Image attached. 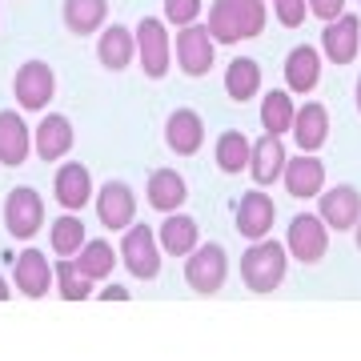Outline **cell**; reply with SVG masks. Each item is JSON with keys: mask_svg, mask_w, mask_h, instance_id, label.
<instances>
[{"mask_svg": "<svg viewBox=\"0 0 361 361\" xmlns=\"http://www.w3.org/2000/svg\"><path fill=\"white\" fill-rule=\"evenodd\" d=\"M285 269H289V249L269 241V237L253 241L245 249V257H241V281L253 293H273L285 281Z\"/></svg>", "mask_w": 361, "mask_h": 361, "instance_id": "obj_1", "label": "cell"}, {"mask_svg": "<svg viewBox=\"0 0 361 361\" xmlns=\"http://www.w3.org/2000/svg\"><path fill=\"white\" fill-rule=\"evenodd\" d=\"M161 241H157V233L149 225H129L125 229V241H121V261H125V269L137 277V281H153L157 273H161Z\"/></svg>", "mask_w": 361, "mask_h": 361, "instance_id": "obj_2", "label": "cell"}, {"mask_svg": "<svg viewBox=\"0 0 361 361\" xmlns=\"http://www.w3.org/2000/svg\"><path fill=\"white\" fill-rule=\"evenodd\" d=\"M169 20H157V16H145L137 20V61H141L145 77L161 80L173 65V40H169Z\"/></svg>", "mask_w": 361, "mask_h": 361, "instance_id": "obj_3", "label": "cell"}, {"mask_svg": "<svg viewBox=\"0 0 361 361\" xmlns=\"http://www.w3.org/2000/svg\"><path fill=\"white\" fill-rule=\"evenodd\" d=\"M229 277V257H225V249L217 241H209V245H197L185 261V281L193 293H217L221 285Z\"/></svg>", "mask_w": 361, "mask_h": 361, "instance_id": "obj_4", "label": "cell"}, {"mask_svg": "<svg viewBox=\"0 0 361 361\" xmlns=\"http://www.w3.org/2000/svg\"><path fill=\"white\" fill-rule=\"evenodd\" d=\"M40 225H44V201H40L37 189H13V193L4 197V229L13 233L16 241H28V237H37Z\"/></svg>", "mask_w": 361, "mask_h": 361, "instance_id": "obj_5", "label": "cell"}, {"mask_svg": "<svg viewBox=\"0 0 361 361\" xmlns=\"http://www.w3.org/2000/svg\"><path fill=\"white\" fill-rule=\"evenodd\" d=\"M217 61V40L209 25H185L177 32V65L185 77H205Z\"/></svg>", "mask_w": 361, "mask_h": 361, "instance_id": "obj_6", "label": "cell"}, {"mask_svg": "<svg viewBox=\"0 0 361 361\" xmlns=\"http://www.w3.org/2000/svg\"><path fill=\"white\" fill-rule=\"evenodd\" d=\"M13 92H16V104H20V109L40 113V109L56 97V73H52L44 61H25L13 77Z\"/></svg>", "mask_w": 361, "mask_h": 361, "instance_id": "obj_7", "label": "cell"}, {"mask_svg": "<svg viewBox=\"0 0 361 361\" xmlns=\"http://www.w3.org/2000/svg\"><path fill=\"white\" fill-rule=\"evenodd\" d=\"M285 249L293 253L301 265H317L329 249V225L313 213H301V217L289 221V237H285Z\"/></svg>", "mask_w": 361, "mask_h": 361, "instance_id": "obj_8", "label": "cell"}, {"mask_svg": "<svg viewBox=\"0 0 361 361\" xmlns=\"http://www.w3.org/2000/svg\"><path fill=\"white\" fill-rule=\"evenodd\" d=\"M97 217L104 229H129L137 221V193H133L125 180H109L97 193Z\"/></svg>", "mask_w": 361, "mask_h": 361, "instance_id": "obj_9", "label": "cell"}, {"mask_svg": "<svg viewBox=\"0 0 361 361\" xmlns=\"http://www.w3.org/2000/svg\"><path fill=\"white\" fill-rule=\"evenodd\" d=\"M273 221H277V205H273L269 193L249 189V193L237 201V233H241L245 241H261V237H269Z\"/></svg>", "mask_w": 361, "mask_h": 361, "instance_id": "obj_10", "label": "cell"}, {"mask_svg": "<svg viewBox=\"0 0 361 361\" xmlns=\"http://www.w3.org/2000/svg\"><path fill=\"white\" fill-rule=\"evenodd\" d=\"M317 217H322L334 233L357 229V221H361V193L353 189V185H337V189L322 193V201H317Z\"/></svg>", "mask_w": 361, "mask_h": 361, "instance_id": "obj_11", "label": "cell"}, {"mask_svg": "<svg viewBox=\"0 0 361 361\" xmlns=\"http://www.w3.org/2000/svg\"><path fill=\"white\" fill-rule=\"evenodd\" d=\"M322 49L334 65H353L361 49V20L353 13H341L337 20H329L322 32Z\"/></svg>", "mask_w": 361, "mask_h": 361, "instance_id": "obj_12", "label": "cell"}, {"mask_svg": "<svg viewBox=\"0 0 361 361\" xmlns=\"http://www.w3.org/2000/svg\"><path fill=\"white\" fill-rule=\"evenodd\" d=\"M52 197H56V205H65L68 213H77L92 201V177L89 169L80 165V161H68V165L56 169V177H52Z\"/></svg>", "mask_w": 361, "mask_h": 361, "instance_id": "obj_13", "label": "cell"}, {"mask_svg": "<svg viewBox=\"0 0 361 361\" xmlns=\"http://www.w3.org/2000/svg\"><path fill=\"white\" fill-rule=\"evenodd\" d=\"M165 145L177 157H193L205 145V121L193 109H173L165 121Z\"/></svg>", "mask_w": 361, "mask_h": 361, "instance_id": "obj_14", "label": "cell"}, {"mask_svg": "<svg viewBox=\"0 0 361 361\" xmlns=\"http://www.w3.org/2000/svg\"><path fill=\"white\" fill-rule=\"evenodd\" d=\"M281 185L289 189V197L297 201H310V197H322V185H325V165L317 161L313 153H301L293 157L281 173Z\"/></svg>", "mask_w": 361, "mask_h": 361, "instance_id": "obj_15", "label": "cell"}, {"mask_svg": "<svg viewBox=\"0 0 361 361\" xmlns=\"http://www.w3.org/2000/svg\"><path fill=\"white\" fill-rule=\"evenodd\" d=\"M32 153L40 161H61L65 153H73V121L61 113H49L32 133Z\"/></svg>", "mask_w": 361, "mask_h": 361, "instance_id": "obj_16", "label": "cell"}, {"mask_svg": "<svg viewBox=\"0 0 361 361\" xmlns=\"http://www.w3.org/2000/svg\"><path fill=\"white\" fill-rule=\"evenodd\" d=\"M293 141L301 153H317L329 141V109L317 101H305L293 116Z\"/></svg>", "mask_w": 361, "mask_h": 361, "instance_id": "obj_17", "label": "cell"}, {"mask_svg": "<svg viewBox=\"0 0 361 361\" xmlns=\"http://www.w3.org/2000/svg\"><path fill=\"white\" fill-rule=\"evenodd\" d=\"M97 56L109 73H125V68L137 61V32H129L125 25H109L101 28V40H97Z\"/></svg>", "mask_w": 361, "mask_h": 361, "instance_id": "obj_18", "label": "cell"}, {"mask_svg": "<svg viewBox=\"0 0 361 361\" xmlns=\"http://www.w3.org/2000/svg\"><path fill=\"white\" fill-rule=\"evenodd\" d=\"M28 153H32V133H28L25 116L13 113V109H4L0 113V165H25Z\"/></svg>", "mask_w": 361, "mask_h": 361, "instance_id": "obj_19", "label": "cell"}, {"mask_svg": "<svg viewBox=\"0 0 361 361\" xmlns=\"http://www.w3.org/2000/svg\"><path fill=\"white\" fill-rule=\"evenodd\" d=\"M317 80H322V52L313 44L289 49V56H285V85H289V92L305 97L310 89H317Z\"/></svg>", "mask_w": 361, "mask_h": 361, "instance_id": "obj_20", "label": "cell"}, {"mask_svg": "<svg viewBox=\"0 0 361 361\" xmlns=\"http://www.w3.org/2000/svg\"><path fill=\"white\" fill-rule=\"evenodd\" d=\"M285 165H289V157H285V145L281 137H273L265 133L261 141H253V157H249V173L257 185H273V180H281Z\"/></svg>", "mask_w": 361, "mask_h": 361, "instance_id": "obj_21", "label": "cell"}, {"mask_svg": "<svg viewBox=\"0 0 361 361\" xmlns=\"http://www.w3.org/2000/svg\"><path fill=\"white\" fill-rule=\"evenodd\" d=\"M145 197H149V205L157 213H177L185 205V197H189V185H185V177L177 169H157L149 177V185H145Z\"/></svg>", "mask_w": 361, "mask_h": 361, "instance_id": "obj_22", "label": "cell"}, {"mask_svg": "<svg viewBox=\"0 0 361 361\" xmlns=\"http://www.w3.org/2000/svg\"><path fill=\"white\" fill-rule=\"evenodd\" d=\"M52 281H56V273H52L49 257H44L40 249H25V253L16 257V289L25 297H44Z\"/></svg>", "mask_w": 361, "mask_h": 361, "instance_id": "obj_23", "label": "cell"}, {"mask_svg": "<svg viewBox=\"0 0 361 361\" xmlns=\"http://www.w3.org/2000/svg\"><path fill=\"white\" fill-rule=\"evenodd\" d=\"M157 241H161V249H165L169 257H189V253L201 245V229H197L193 217L177 213V217H165V221H161Z\"/></svg>", "mask_w": 361, "mask_h": 361, "instance_id": "obj_24", "label": "cell"}, {"mask_svg": "<svg viewBox=\"0 0 361 361\" xmlns=\"http://www.w3.org/2000/svg\"><path fill=\"white\" fill-rule=\"evenodd\" d=\"M225 92H229V101H237V104L253 101L261 92V65L253 56L229 61V68H225Z\"/></svg>", "mask_w": 361, "mask_h": 361, "instance_id": "obj_25", "label": "cell"}, {"mask_svg": "<svg viewBox=\"0 0 361 361\" xmlns=\"http://www.w3.org/2000/svg\"><path fill=\"white\" fill-rule=\"evenodd\" d=\"M109 20V0H65V25L73 37H92Z\"/></svg>", "mask_w": 361, "mask_h": 361, "instance_id": "obj_26", "label": "cell"}, {"mask_svg": "<svg viewBox=\"0 0 361 361\" xmlns=\"http://www.w3.org/2000/svg\"><path fill=\"white\" fill-rule=\"evenodd\" d=\"M293 97H289V89H273L261 97V125H265V133H273V137H281V133H293Z\"/></svg>", "mask_w": 361, "mask_h": 361, "instance_id": "obj_27", "label": "cell"}, {"mask_svg": "<svg viewBox=\"0 0 361 361\" xmlns=\"http://www.w3.org/2000/svg\"><path fill=\"white\" fill-rule=\"evenodd\" d=\"M249 157H253V141H249L245 133H221L217 137V169L221 173H241L249 169Z\"/></svg>", "mask_w": 361, "mask_h": 361, "instance_id": "obj_28", "label": "cell"}, {"mask_svg": "<svg viewBox=\"0 0 361 361\" xmlns=\"http://www.w3.org/2000/svg\"><path fill=\"white\" fill-rule=\"evenodd\" d=\"M77 265H80V273H85L89 281H104V277H113L116 253H113V245H109L104 237H97V241H85V249L77 253Z\"/></svg>", "mask_w": 361, "mask_h": 361, "instance_id": "obj_29", "label": "cell"}, {"mask_svg": "<svg viewBox=\"0 0 361 361\" xmlns=\"http://www.w3.org/2000/svg\"><path fill=\"white\" fill-rule=\"evenodd\" d=\"M52 273H56V293L65 297V301H85V297H92V281L80 273L77 257H56Z\"/></svg>", "mask_w": 361, "mask_h": 361, "instance_id": "obj_30", "label": "cell"}, {"mask_svg": "<svg viewBox=\"0 0 361 361\" xmlns=\"http://www.w3.org/2000/svg\"><path fill=\"white\" fill-rule=\"evenodd\" d=\"M49 241H52V253H56V257H77L89 237H85L80 217H56L52 229H49Z\"/></svg>", "mask_w": 361, "mask_h": 361, "instance_id": "obj_31", "label": "cell"}, {"mask_svg": "<svg viewBox=\"0 0 361 361\" xmlns=\"http://www.w3.org/2000/svg\"><path fill=\"white\" fill-rule=\"evenodd\" d=\"M209 32H213L217 44H237V40H241L237 4H233V0H213V4H209Z\"/></svg>", "mask_w": 361, "mask_h": 361, "instance_id": "obj_32", "label": "cell"}, {"mask_svg": "<svg viewBox=\"0 0 361 361\" xmlns=\"http://www.w3.org/2000/svg\"><path fill=\"white\" fill-rule=\"evenodd\" d=\"M237 4V25H241V40H253L265 32V0H233Z\"/></svg>", "mask_w": 361, "mask_h": 361, "instance_id": "obj_33", "label": "cell"}, {"mask_svg": "<svg viewBox=\"0 0 361 361\" xmlns=\"http://www.w3.org/2000/svg\"><path fill=\"white\" fill-rule=\"evenodd\" d=\"M201 0H165V20L169 25H197V16H201Z\"/></svg>", "mask_w": 361, "mask_h": 361, "instance_id": "obj_34", "label": "cell"}, {"mask_svg": "<svg viewBox=\"0 0 361 361\" xmlns=\"http://www.w3.org/2000/svg\"><path fill=\"white\" fill-rule=\"evenodd\" d=\"M305 8H310V0H273V16H277L285 28L301 25V20H305Z\"/></svg>", "mask_w": 361, "mask_h": 361, "instance_id": "obj_35", "label": "cell"}, {"mask_svg": "<svg viewBox=\"0 0 361 361\" xmlns=\"http://www.w3.org/2000/svg\"><path fill=\"white\" fill-rule=\"evenodd\" d=\"M310 13L322 16V20H337L345 13V0H310Z\"/></svg>", "mask_w": 361, "mask_h": 361, "instance_id": "obj_36", "label": "cell"}, {"mask_svg": "<svg viewBox=\"0 0 361 361\" xmlns=\"http://www.w3.org/2000/svg\"><path fill=\"white\" fill-rule=\"evenodd\" d=\"M101 297L104 301H129V289H125V285H104Z\"/></svg>", "mask_w": 361, "mask_h": 361, "instance_id": "obj_37", "label": "cell"}, {"mask_svg": "<svg viewBox=\"0 0 361 361\" xmlns=\"http://www.w3.org/2000/svg\"><path fill=\"white\" fill-rule=\"evenodd\" d=\"M8 297H13V285H8L4 277H0V301H8Z\"/></svg>", "mask_w": 361, "mask_h": 361, "instance_id": "obj_38", "label": "cell"}, {"mask_svg": "<svg viewBox=\"0 0 361 361\" xmlns=\"http://www.w3.org/2000/svg\"><path fill=\"white\" fill-rule=\"evenodd\" d=\"M353 92H357V113H361V77H357V89H353Z\"/></svg>", "mask_w": 361, "mask_h": 361, "instance_id": "obj_39", "label": "cell"}, {"mask_svg": "<svg viewBox=\"0 0 361 361\" xmlns=\"http://www.w3.org/2000/svg\"><path fill=\"white\" fill-rule=\"evenodd\" d=\"M357 249H361V221H357Z\"/></svg>", "mask_w": 361, "mask_h": 361, "instance_id": "obj_40", "label": "cell"}]
</instances>
